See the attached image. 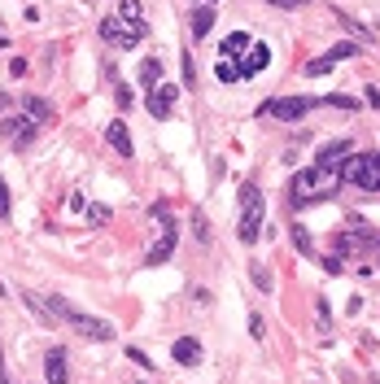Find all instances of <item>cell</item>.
<instances>
[{
    "label": "cell",
    "mask_w": 380,
    "mask_h": 384,
    "mask_svg": "<svg viewBox=\"0 0 380 384\" xmlns=\"http://www.w3.org/2000/svg\"><path fill=\"white\" fill-rule=\"evenodd\" d=\"M44 376H49V384H66L70 380V363L62 350H49V358H44Z\"/></svg>",
    "instance_id": "14"
},
{
    "label": "cell",
    "mask_w": 380,
    "mask_h": 384,
    "mask_svg": "<svg viewBox=\"0 0 380 384\" xmlns=\"http://www.w3.org/2000/svg\"><path fill=\"white\" fill-rule=\"evenodd\" d=\"M44 302H49V310L57 319H66L70 328H75L79 336H88V341H110V336H114V328L105 319H92V315H83V310L66 306V297H44Z\"/></svg>",
    "instance_id": "2"
},
{
    "label": "cell",
    "mask_w": 380,
    "mask_h": 384,
    "mask_svg": "<svg viewBox=\"0 0 380 384\" xmlns=\"http://www.w3.org/2000/svg\"><path fill=\"white\" fill-rule=\"evenodd\" d=\"M249 336H254V341H263V336H267V323H263V315H249Z\"/></svg>",
    "instance_id": "29"
},
{
    "label": "cell",
    "mask_w": 380,
    "mask_h": 384,
    "mask_svg": "<svg viewBox=\"0 0 380 384\" xmlns=\"http://www.w3.org/2000/svg\"><path fill=\"white\" fill-rule=\"evenodd\" d=\"M127 358H132L136 367H149V354H145V350H136V345H132V350H127Z\"/></svg>",
    "instance_id": "35"
},
{
    "label": "cell",
    "mask_w": 380,
    "mask_h": 384,
    "mask_svg": "<svg viewBox=\"0 0 380 384\" xmlns=\"http://www.w3.org/2000/svg\"><path fill=\"white\" fill-rule=\"evenodd\" d=\"M267 5H276V9H298V5H306V0H267Z\"/></svg>",
    "instance_id": "37"
},
{
    "label": "cell",
    "mask_w": 380,
    "mask_h": 384,
    "mask_svg": "<svg viewBox=\"0 0 380 384\" xmlns=\"http://www.w3.org/2000/svg\"><path fill=\"white\" fill-rule=\"evenodd\" d=\"M350 153H354V144H350V140H332V144H324V149H319L315 166H319V171H341Z\"/></svg>",
    "instance_id": "7"
},
{
    "label": "cell",
    "mask_w": 380,
    "mask_h": 384,
    "mask_svg": "<svg viewBox=\"0 0 380 384\" xmlns=\"http://www.w3.org/2000/svg\"><path fill=\"white\" fill-rule=\"evenodd\" d=\"M27 127H31V118H0V136H9V140H18Z\"/></svg>",
    "instance_id": "20"
},
{
    "label": "cell",
    "mask_w": 380,
    "mask_h": 384,
    "mask_svg": "<svg viewBox=\"0 0 380 384\" xmlns=\"http://www.w3.org/2000/svg\"><path fill=\"white\" fill-rule=\"evenodd\" d=\"M175 96H180V92H175L171 88V83H158V88H149V114L153 118H171V110H175Z\"/></svg>",
    "instance_id": "8"
},
{
    "label": "cell",
    "mask_w": 380,
    "mask_h": 384,
    "mask_svg": "<svg viewBox=\"0 0 380 384\" xmlns=\"http://www.w3.org/2000/svg\"><path fill=\"white\" fill-rule=\"evenodd\" d=\"M315 323H319V332H332V310L324 297H315Z\"/></svg>",
    "instance_id": "23"
},
{
    "label": "cell",
    "mask_w": 380,
    "mask_h": 384,
    "mask_svg": "<svg viewBox=\"0 0 380 384\" xmlns=\"http://www.w3.org/2000/svg\"><path fill=\"white\" fill-rule=\"evenodd\" d=\"M9 75H14V79L27 75V57H14V62H9Z\"/></svg>",
    "instance_id": "33"
},
{
    "label": "cell",
    "mask_w": 380,
    "mask_h": 384,
    "mask_svg": "<svg viewBox=\"0 0 380 384\" xmlns=\"http://www.w3.org/2000/svg\"><path fill=\"white\" fill-rule=\"evenodd\" d=\"M315 184H319V166H311V171H302L298 179H293V206H306V201L324 197V192L315 197Z\"/></svg>",
    "instance_id": "9"
},
{
    "label": "cell",
    "mask_w": 380,
    "mask_h": 384,
    "mask_svg": "<svg viewBox=\"0 0 380 384\" xmlns=\"http://www.w3.org/2000/svg\"><path fill=\"white\" fill-rule=\"evenodd\" d=\"M363 101H367V105H376V110H380V88H367V92H363Z\"/></svg>",
    "instance_id": "36"
},
{
    "label": "cell",
    "mask_w": 380,
    "mask_h": 384,
    "mask_svg": "<svg viewBox=\"0 0 380 384\" xmlns=\"http://www.w3.org/2000/svg\"><path fill=\"white\" fill-rule=\"evenodd\" d=\"M249 275H254V284L263 288V293H271V271L263 267V262H254V271H249Z\"/></svg>",
    "instance_id": "26"
},
{
    "label": "cell",
    "mask_w": 380,
    "mask_h": 384,
    "mask_svg": "<svg viewBox=\"0 0 380 384\" xmlns=\"http://www.w3.org/2000/svg\"><path fill=\"white\" fill-rule=\"evenodd\" d=\"M153 214H158V219H162V236H158V240H153V245H149L145 262H149V267H162V262L175 254V245H180V232H175V219H166V206H158Z\"/></svg>",
    "instance_id": "4"
},
{
    "label": "cell",
    "mask_w": 380,
    "mask_h": 384,
    "mask_svg": "<svg viewBox=\"0 0 380 384\" xmlns=\"http://www.w3.org/2000/svg\"><path fill=\"white\" fill-rule=\"evenodd\" d=\"M324 267H328L332 275H341V271H346V262H341V254H332V258H324Z\"/></svg>",
    "instance_id": "34"
},
{
    "label": "cell",
    "mask_w": 380,
    "mask_h": 384,
    "mask_svg": "<svg viewBox=\"0 0 380 384\" xmlns=\"http://www.w3.org/2000/svg\"><path fill=\"white\" fill-rule=\"evenodd\" d=\"M118 18L127 22V27H132L140 40H145L149 35V22H145V5H140V0H118Z\"/></svg>",
    "instance_id": "10"
},
{
    "label": "cell",
    "mask_w": 380,
    "mask_h": 384,
    "mask_svg": "<svg viewBox=\"0 0 380 384\" xmlns=\"http://www.w3.org/2000/svg\"><path fill=\"white\" fill-rule=\"evenodd\" d=\"M332 66H337V62H332V57H315V62H306L302 70H306V75H311V79H319V75H328Z\"/></svg>",
    "instance_id": "25"
},
{
    "label": "cell",
    "mask_w": 380,
    "mask_h": 384,
    "mask_svg": "<svg viewBox=\"0 0 380 384\" xmlns=\"http://www.w3.org/2000/svg\"><path fill=\"white\" fill-rule=\"evenodd\" d=\"M0 219H9V184L0 179Z\"/></svg>",
    "instance_id": "32"
},
{
    "label": "cell",
    "mask_w": 380,
    "mask_h": 384,
    "mask_svg": "<svg viewBox=\"0 0 380 384\" xmlns=\"http://www.w3.org/2000/svg\"><path fill=\"white\" fill-rule=\"evenodd\" d=\"M293 245H298V254H302V258H311V254H315V240H311V232H306L302 223H293Z\"/></svg>",
    "instance_id": "19"
},
{
    "label": "cell",
    "mask_w": 380,
    "mask_h": 384,
    "mask_svg": "<svg viewBox=\"0 0 380 384\" xmlns=\"http://www.w3.org/2000/svg\"><path fill=\"white\" fill-rule=\"evenodd\" d=\"M105 140L118 149V158H136V149H132V131H127V123H110L105 127Z\"/></svg>",
    "instance_id": "13"
},
{
    "label": "cell",
    "mask_w": 380,
    "mask_h": 384,
    "mask_svg": "<svg viewBox=\"0 0 380 384\" xmlns=\"http://www.w3.org/2000/svg\"><path fill=\"white\" fill-rule=\"evenodd\" d=\"M249 48H254V40H249V31H232L228 40H223V48H219V53L228 57V62H236V57H241V53H249Z\"/></svg>",
    "instance_id": "16"
},
{
    "label": "cell",
    "mask_w": 380,
    "mask_h": 384,
    "mask_svg": "<svg viewBox=\"0 0 380 384\" xmlns=\"http://www.w3.org/2000/svg\"><path fill=\"white\" fill-rule=\"evenodd\" d=\"M263 214H267V201L258 184H245L241 188V223H236V236H241V245H254L258 236H263Z\"/></svg>",
    "instance_id": "1"
},
{
    "label": "cell",
    "mask_w": 380,
    "mask_h": 384,
    "mask_svg": "<svg viewBox=\"0 0 380 384\" xmlns=\"http://www.w3.org/2000/svg\"><path fill=\"white\" fill-rule=\"evenodd\" d=\"M267 66H271V48L267 44H254V48H249V57L241 62V79H254L258 70H267Z\"/></svg>",
    "instance_id": "11"
},
{
    "label": "cell",
    "mask_w": 380,
    "mask_h": 384,
    "mask_svg": "<svg viewBox=\"0 0 380 384\" xmlns=\"http://www.w3.org/2000/svg\"><path fill=\"white\" fill-rule=\"evenodd\" d=\"M0 384H14V380H9V376H5V363H0Z\"/></svg>",
    "instance_id": "38"
},
{
    "label": "cell",
    "mask_w": 380,
    "mask_h": 384,
    "mask_svg": "<svg viewBox=\"0 0 380 384\" xmlns=\"http://www.w3.org/2000/svg\"><path fill=\"white\" fill-rule=\"evenodd\" d=\"M341 184H359L367 192H380V153H354V158H346Z\"/></svg>",
    "instance_id": "3"
},
{
    "label": "cell",
    "mask_w": 380,
    "mask_h": 384,
    "mask_svg": "<svg viewBox=\"0 0 380 384\" xmlns=\"http://www.w3.org/2000/svg\"><path fill=\"white\" fill-rule=\"evenodd\" d=\"M31 140H35V127H27V131H22V136L14 140V149H18V153H27V149H31Z\"/></svg>",
    "instance_id": "31"
},
{
    "label": "cell",
    "mask_w": 380,
    "mask_h": 384,
    "mask_svg": "<svg viewBox=\"0 0 380 384\" xmlns=\"http://www.w3.org/2000/svg\"><path fill=\"white\" fill-rule=\"evenodd\" d=\"M22 110H27V118H40V123H53V105L44 101V96H22Z\"/></svg>",
    "instance_id": "17"
},
{
    "label": "cell",
    "mask_w": 380,
    "mask_h": 384,
    "mask_svg": "<svg viewBox=\"0 0 380 384\" xmlns=\"http://www.w3.org/2000/svg\"><path fill=\"white\" fill-rule=\"evenodd\" d=\"M328 105H332V110H359V101H354V96H328Z\"/></svg>",
    "instance_id": "28"
},
{
    "label": "cell",
    "mask_w": 380,
    "mask_h": 384,
    "mask_svg": "<svg viewBox=\"0 0 380 384\" xmlns=\"http://www.w3.org/2000/svg\"><path fill=\"white\" fill-rule=\"evenodd\" d=\"M171 358H175L180 367H197V363H201V345L193 341V336H180V341L171 345Z\"/></svg>",
    "instance_id": "12"
},
{
    "label": "cell",
    "mask_w": 380,
    "mask_h": 384,
    "mask_svg": "<svg viewBox=\"0 0 380 384\" xmlns=\"http://www.w3.org/2000/svg\"><path fill=\"white\" fill-rule=\"evenodd\" d=\"M197 5H215V0H197Z\"/></svg>",
    "instance_id": "39"
},
{
    "label": "cell",
    "mask_w": 380,
    "mask_h": 384,
    "mask_svg": "<svg viewBox=\"0 0 380 384\" xmlns=\"http://www.w3.org/2000/svg\"><path fill=\"white\" fill-rule=\"evenodd\" d=\"M311 110H315L311 96H280V101H267L263 105V114H271L276 123H298V118H306Z\"/></svg>",
    "instance_id": "5"
},
{
    "label": "cell",
    "mask_w": 380,
    "mask_h": 384,
    "mask_svg": "<svg viewBox=\"0 0 380 384\" xmlns=\"http://www.w3.org/2000/svg\"><path fill=\"white\" fill-rule=\"evenodd\" d=\"M140 83H145V88H158L162 83V62H153V57L140 62Z\"/></svg>",
    "instance_id": "18"
},
{
    "label": "cell",
    "mask_w": 380,
    "mask_h": 384,
    "mask_svg": "<svg viewBox=\"0 0 380 384\" xmlns=\"http://www.w3.org/2000/svg\"><path fill=\"white\" fill-rule=\"evenodd\" d=\"M101 40H105V44H114V48H136L140 35L114 14V18H101Z\"/></svg>",
    "instance_id": "6"
},
{
    "label": "cell",
    "mask_w": 380,
    "mask_h": 384,
    "mask_svg": "<svg viewBox=\"0 0 380 384\" xmlns=\"http://www.w3.org/2000/svg\"><path fill=\"white\" fill-rule=\"evenodd\" d=\"M215 79L219 83H236V79H241V66H236V62H219L215 66Z\"/></svg>",
    "instance_id": "24"
},
{
    "label": "cell",
    "mask_w": 380,
    "mask_h": 384,
    "mask_svg": "<svg viewBox=\"0 0 380 384\" xmlns=\"http://www.w3.org/2000/svg\"><path fill=\"white\" fill-rule=\"evenodd\" d=\"M88 219H92V223H97V227H101V223H110V219H114V214H110V210H105V206H88Z\"/></svg>",
    "instance_id": "30"
},
{
    "label": "cell",
    "mask_w": 380,
    "mask_h": 384,
    "mask_svg": "<svg viewBox=\"0 0 380 384\" xmlns=\"http://www.w3.org/2000/svg\"><path fill=\"white\" fill-rule=\"evenodd\" d=\"M193 232H197V240H210V219H206V210L193 214Z\"/></svg>",
    "instance_id": "27"
},
{
    "label": "cell",
    "mask_w": 380,
    "mask_h": 384,
    "mask_svg": "<svg viewBox=\"0 0 380 384\" xmlns=\"http://www.w3.org/2000/svg\"><path fill=\"white\" fill-rule=\"evenodd\" d=\"M328 57H332V62H350V57H359V44L341 40V44H332V48H328Z\"/></svg>",
    "instance_id": "22"
},
{
    "label": "cell",
    "mask_w": 380,
    "mask_h": 384,
    "mask_svg": "<svg viewBox=\"0 0 380 384\" xmlns=\"http://www.w3.org/2000/svg\"><path fill=\"white\" fill-rule=\"evenodd\" d=\"M215 18H219L215 5H197L193 9V35H197V40H206V35L215 31Z\"/></svg>",
    "instance_id": "15"
},
{
    "label": "cell",
    "mask_w": 380,
    "mask_h": 384,
    "mask_svg": "<svg viewBox=\"0 0 380 384\" xmlns=\"http://www.w3.org/2000/svg\"><path fill=\"white\" fill-rule=\"evenodd\" d=\"M332 18H337V22H341V27H346V31H354V35H359V40H372V31H367V27H363V22H359V18H350V14H341V9H337V14H332Z\"/></svg>",
    "instance_id": "21"
}]
</instances>
